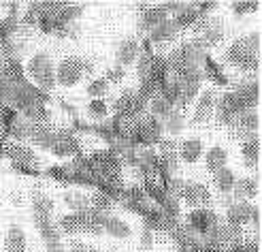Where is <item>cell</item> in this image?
<instances>
[{
	"mask_svg": "<svg viewBox=\"0 0 262 252\" xmlns=\"http://www.w3.org/2000/svg\"><path fill=\"white\" fill-rule=\"evenodd\" d=\"M0 124H3V120H0Z\"/></svg>",
	"mask_w": 262,
	"mask_h": 252,
	"instance_id": "41",
	"label": "cell"
},
{
	"mask_svg": "<svg viewBox=\"0 0 262 252\" xmlns=\"http://www.w3.org/2000/svg\"><path fill=\"white\" fill-rule=\"evenodd\" d=\"M179 199L192 209H201L211 203V192L201 182H183Z\"/></svg>",
	"mask_w": 262,
	"mask_h": 252,
	"instance_id": "5",
	"label": "cell"
},
{
	"mask_svg": "<svg viewBox=\"0 0 262 252\" xmlns=\"http://www.w3.org/2000/svg\"><path fill=\"white\" fill-rule=\"evenodd\" d=\"M34 224H36V231L41 233L45 244L62 242V233L58 229V224L51 220V216H34Z\"/></svg>",
	"mask_w": 262,
	"mask_h": 252,
	"instance_id": "20",
	"label": "cell"
},
{
	"mask_svg": "<svg viewBox=\"0 0 262 252\" xmlns=\"http://www.w3.org/2000/svg\"><path fill=\"white\" fill-rule=\"evenodd\" d=\"M226 60L243 71H256L260 64V34L254 32L234 41L226 51Z\"/></svg>",
	"mask_w": 262,
	"mask_h": 252,
	"instance_id": "1",
	"label": "cell"
},
{
	"mask_svg": "<svg viewBox=\"0 0 262 252\" xmlns=\"http://www.w3.org/2000/svg\"><path fill=\"white\" fill-rule=\"evenodd\" d=\"M250 216H252V203H245V201L230 203L226 211V224L239 231L245 224H250Z\"/></svg>",
	"mask_w": 262,
	"mask_h": 252,
	"instance_id": "14",
	"label": "cell"
},
{
	"mask_svg": "<svg viewBox=\"0 0 262 252\" xmlns=\"http://www.w3.org/2000/svg\"><path fill=\"white\" fill-rule=\"evenodd\" d=\"M164 139V130H162V122L154 115H145L139 118L137 122V141L145 143V145H156Z\"/></svg>",
	"mask_w": 262,
	"mask_h": 252,
	"instance_id": "7",
	"label": "cell"
},
{
	"mask_svg": "<svg viewBox=\"0 0 262 252\" xmlns=\"http://www.w3.org/2000/svg\"><path fill=\"white\" fill-rule=\"evenodd\" d=\"M205 64H207V66H205V71H209L207 75L211 77L215 84H220V86H226V84H228V82H226V77L222 75V69L213 64V60H211V58H205Z\"/></svg>",
	"mask_w": 262,
	"mask_h": 252,
	"instance_id": "35",
	"label": "cell"
},
{
	"mask_svg": "<svg viewBox=\"0 0 262 252\" xmlns=\"http://www.w3.org/2000/svg\"><path fill=\"white\" fill-rule=\"evenodd\" d=\"M83 75H85L83 73V56H69L58 64L56 84H60L64 88H73L81 82Z\"/></svg>",
	"mask_w": 262,
	"mask_h": 252,
	"instance_id": "3",
	"label": "cell"
},
{
	"mask_svg": "<svg viewBox=\"0 0 262 252\" xmlns=\"http://www.w3.org/2000/svg\"><path fill=\"white\" fill-rule=\"evenodd\" d=\"M245 109L243 105L239 103V99L234 96V92H226V94H222L220 101L215 103V113L217 115V122L222 126H230L234 122V118L241 115Z\"/></svg>",
	"mask_w": 262,
	"mask_h": 252,
	"instance_id": "6",
	"label": "cell"
},
{
	"mask_svg": "<svg viewBox=\"0 0 262 252\" xmlns=\"http://www.w3.org/2000/svg\"><path fill=\"white\" fill-rule=\"evenodd\" d=\"M124 77H126V69H124V66H120V64L111 66V69L104 73V79H107L109 84H120Z\"/></svg>",
	"mask_w": 262,
	"mask_h": 252,
	"instance_id": "36",
	"label": "cell"
},
{
	"mask_svg": "<svg viewBox=\"0 0 262 252\" xmlns=\"http://www.w3.org/2000/svg\"><path fill=\"white\" fill-rule=\"evenodd\" d=\"M215 103H217L215 88H207L203 94L199 96V101H196L194 115H192V124L201 126V124H207L209 120H211L213 113H215Z\"/></svg>",
	"mask_w": 262,
	"mask_h": 252,
	"instance_id": "8",
	"label": "cell"
},
{
	"mask_svg": "<svg viewBox=\"0 0 262 252\" xmlns=\"http://www.w3.org/2000/svg\"><path fill=\"white\" fill-rule=\"evenodd\" d=\"M58 229H60V233H67V235H79V233H85V220H83V214L71 211V214L62 216L60 222H58Z\"/></svg>",
	"mask_w": 262,
	"mask_h": 252,
	"instance_id": "23",
	"label": "cell"
},
{
	"mask_svg": "<svg viewBox=\"0 0 262 252\" xmlns=\"http://www.w3.org/2000/svg\"><path fill=\"white\" fill-rule=\"evenodd\" d=\"M234 182H237V176H234V171L232 169H222V171H217V173L213 176V184H215V188L220 190V192H224V195H228V192H232V186H234Z\"/></svg>",
	"mask_w": 262,
	"mask_h": 252,
	"instance_id": "31",
	"label": "cell"
},
{
	"mask_svg": "<svg viewBox=\"0 0 262 252\" xmlns=\"http://www.w3.org/2000/svg\"><path fill=\"white\" fill-rule=\"evenodd\" d=\"M139 54H141V45H139V41H137L135 36H128V38H124L120 45H117V54H115V58H117V64L126 69V66H130L133 62H137Z\"/></svg>",
	"mask_w": 262,
	"mask_h": 252,
	"instance_id": "16",
	"label": "cell"
},
{
	"mask_svg": "<svg viewBox=\"0 0 262 252\" xmlns=\"http://www.w3.org/2000/svg\"><path fill=\"white\" fill-rule=\"evenodd\" d=\"M104 233H109L111 237H115V240H128L130 235H133V229H130V224L122 218L117 216H107V220H104Z\"/></svg>",
	"mask_w": 262,
	"mask_h": 252,
	"instance_id": "26",
	"label": "cell"
},
{
	"mask_svg": "<svg viewBox=\"0 0 262 252\" xmlns=\"http://www.w3.org/2000/svg\"><path fill=\"white\" fill-rule=\"evenodd\" d=\"M232 195H234V199H239V201L254 199L258 195V180H252V178L237 180L234 182V186H232Z\"/></svg>",
	"mask_w": 262,
	"mask_h": 252,
	"instance_id": "27",
	"label": "cell"
},
{
	"mask_svg": "<svg viewBox=\"0 0 262 252\" xmlns=\"http://www.w3.org/2000/svg\"><path fill=\"white\" fill-rule=\"evenodd\" d=\"M5 154H7L17 167H24V169H36V167H38V156L34 154V150H30L28 145H24V143H19V141H9V143H5Z\"/></svg>",
	"mask_w": 262,
	"mask_h": 252,
	"instance_id": "9",
	"label": "cell"
},
{
	"mask_svg": "<svg viewBox=\"0 0 262 252\" xmlns=\"http://www.w3.org/2000/svg\"><path fill=\"white\" fill-rule=\"evenodd\" d=\"M26 233L19 224H11L7 237H5V250L7 252H26Z\"/></svg>",
	"mask_w": 262,
	"mask_h": 252,
	"instance_id": "25",
	"label": "cell"
},
{
	"mask_svg": "<svg viewBox=\"0 0 262 252\" xmlns=\"http://www.w3.org/2000/svg\"><path fill=\"white\" fill-rule=\"evenodd\" d=\"M258 9V3L252 0H241V3H232V13L234 15H245V13H252Z\"/></svg>",
	"mask_w": 262,
	"mask_h": 252,
	"instance_id": "37",
	"label": "cell"
},
{
	"mask_svg": "<svg viewBox=\"0 0 262 252\" xmlns=\"http://www.w3.org/2000/svg\"><path fill=\"white\" fill-rule=\"evenodd\" d=\"M0 24H3V22H0Z\"/></svg>",
	"mask_w": 262,
	"mask_h": 252,
	"instance_id": "42",
	"label": "cell"
},
{
	"mask_svg": "<svg viewBox=\"0 0 262 252\" xmlns=\"http://www.w3.org/2000/svg\"><path fill=\"white\" fill-rule=\"evenodd\" d=\"M51 152L56 156H73L79 152V141H77L75 135L71 132H64V130H56V137H54V143H51Z\"/></svg>",
	"mask_w": 262,
	"mask_h": 252,
	"instance_id": "15",
	"label": "cell"
},
{
	"mask_svg": "<svg viewBox=\"0 0 262 252\" xmlns=\"http://www.w3.org/2000/svg\"><path fill=\"white\" fill-rule=\"evenodd\" d=\"M160 122H162V130L164 132H168L171 137H177L179 132L186 128V113H183L181 109H177V107H173L164 115V120H160Z\"/></svg>",
	"mask_w": 262,
	"mask_h": 252,
	"instance_id": "22",
	"label": "cell"
},
{
	"mask_svg": "<svg viewBox=\"0 0 262 252\" xmlns=\"http://www.w3.org/2000/svg\"><path fill=\"white\" fill-rule=\"evenodd\" d=\"M232 132L237 137H241L243 141L250 139L254 135H258V128H260V115L256 111H243L241 115L234 118V122L230 124Z\"/></svg>",
	"mask_w": 262,
	"mask_h": 252,
	"instance_id": "10",
	"label": "cell"
},
{
	"mask_svg": "<svg viewBox=\"0 0 262 252\" xmlns=\"http://www.w3.org/2000/svg\"><path fill=\"white\" fill-rule=\"evenodd\" d=\"M141 240H143V246H145V248H147V246L151 248V244H154V237H151V229H147V227L143 229V237H141Z\"/></svg>",
	"mask_w": 262,
	"mask_h": 252,
	"instance_id": "39",
	"label": "cell"
},
{
	"mask_svg": "<svg viewBox=\"0 0 262 252\" xmlns=\"http://www.w3.org/2000/svg\"><path fill=\"white\" fill-rule=\"evenodd\" d=\"M64 203H67L73 211H77V214L92 209L90 195H83L81 190H69V192H64Z\"/></svg>",
	"mask_w": 262,
	"mask_h": 252,
	"instance_id": "28",
	"label": "cell"
},
{
	"mask_svg": "<svg viewBox=\"0 0 262 252\" xmlns=\"http://www.w3.org/2000/svg\"><path fill=\"white\" fill-rule=\"evenodd\" d=\"M201 156H205V145L199 137H190V139H183L179 143V161L183 163H199Z\"/></svg>",
	"mask_w": 262,
	"mask_h": 252,
	"instance_id": "17",
	"label": "cell"
},
{
	"mask_svg": "<svg viewBox=\"0 0 262 252\" xmlns=\"http://www.w3.org/2000/svg\"><path fill=\"white\" fill-rule=\"evenodd\" d=\"M234 96L239 99V103L243 105L245 111H252L254 105H258L260 101V84L258 82H247V84H241L239 88H234Z\"/></svg>",
	"mask_w": 262,
	"mask_h": 252,
	"instance_id": "18",
	"label": "cell"
},
{
	"mask_svg": "<svg viewBox=\"0 0 262 252\" xmlns=\"http://www.w3.org/2000/svg\"><path fill=\"white\" fill-rule=\"evenodd\" d=\"M241 156H243V165L247 169H254L260 161V137L254 135L250 139H245L241 145Z\"/></svg>",
	"mask_w": 262,
	"mask_h": 252,
	"instance_id": "24",
	"label": "cell"
},
{
	"mask_svg": "<svg viewBox=\"0 0 262 252\" xmlns=\"http://www.w3.org/2000/svg\"><path fill=\"white\" fill-rule=\"evenodd\" d=\"M51 211H54V201H51V197L41 192V188H36L32 192V214L34 216H51Z\"/></svg>",
	"mask_w": 262,
	"mask_h": 252,
	"instance_id": "29",
	"label": "cell"
},
{
	"mask_svg": "<svg viewBox=\"0 0 262 252\" xmlns=\"http://www.w3.org/2000/svg\"><path fill=\"white\" fill-rule=\"evenodd\" d=\"M220 224V218L213 214L209 207H201V209H192L186 216V229L192 233H201V235H209Z\"/></svg>",
	"mask_w": 262,
	"mask_h": 252,
	"instance_id": "4",
	"label": "cell"
},
{
	"mask_svg": "<svg viewBox=\"0 0 262 252\" xmlns=\"http://www.w3.org/2000/svg\"><path fill=\"white\" fill-rule=\"evenodd\" d=\"M26 71H28V75L32 77V82L36 84L38 90H51L56 86V66L51 62V58L43 54V51H38V54L30 58Z\"/></svg>",
	"mask_w": 262,
	"mask_h": 252,
	"instance_id": "2",
	"label": "cell"
},
{
	"mask_svg": "<svg viewBox=\"0 0 262 252\" xmlns=\"http://www.w3.org/2000/svg\"><path fill=\"white\" fill-rule=\"evenodd\" d=\"M250 222L254 224V227H258V224H260V207H258V205H252V216H250Z\"/></svg>",
	"mask_w": 262,
	"mask_h": 252,
	"instance_id": "40",
	"label": "cell"
},
{
	"mask_svg": "<svg viewBox=\"0 0 262 252\" xmlns=\"http://www.w3.org/2000/svg\"><path fill=\"white\" fill-rule=\"evenodd\" d=\"M201 15H205V13L199 9V5H181L179 11L171 20L177 24L179 30H183V28H192V26L201 20Z\"/></svg>",
	"mask_w": 262,
	"mask_h": 252,
	"instance_id": "19",
	"label": "cell"
},
{
	"mask_svg": "<svg viewBox=\"0 0 262 252\" xmlns=\"http://www.w3.org/2000/svg\"><path fill=\"white\" fill-rule=\"evenodd\" d=\"M226 165H228V152L222 145H213L209 152H205V167L209 173L215 176L217 171L226 169Z\"/></svg>",
	"mask_w": 262,
	"mask_h": 252,
	"instance_id": "21",
	"label": "cell"
},
{
	"mask_svg": "<svg viewBox=\"0 0 262 252\" xmlns=\"http://www.w3.org/2000/svg\"><path fill=\"white\" fill-rule=\"evenodd\" d=\"M158 161H160V169L166 171V173H173V171H177V165H179V143L173 137L160 141Z\"/></svg>",
	"mask_w": 262,
	"mask_h": 252,
	"instance_id": "11",
	"label": "cell"
},
{
	"mask_svg": "<svg viewBox=\"0 0 262 252\" xmlns=\"http://www.w3.org/2000/svg\"><path fill=\"white\" fill-rule=\"evenodd\" d=\"M71 252H98L94 246H88V244H83V242H79V240H75L73 244H71Z\"/></svg>",
	"mask_w": 262,
	"mask_h": 252,
	"instance_id": "38",
	"label": "cell"
},
{
	"mask_svg": "<svg viewBox=\"0 0 262 252\" xmlns=\"http://www.w3.org/2000/svg\"><path fill=\"white\" fill-rule=\"evenodd\" d=\"M164 20H168V11L164 9V5H151V7H141V20H139V28L143 32H149L151 28H156L158 24H162Z\"/></svg>",
	"mask_w": 262,
	"mask_h": 252,
	"instance_id": "13",
	"label": "cell"
},
{
	"mask_svg": "<svg viewBox=\"0 0 262 252\" xmlns=\"http://www.w3.org/2000/svg\"><path fill=\"white\" fill-rule=\"evenodd\" d=\"M88 113H90V118H94V120H104L109 113V105L102 99H92V103L88 105Z\"/></svg>",
	"mask_w": 262,
	"mask_h": 252,
	"instance_id": "33",
	"label": "cell"
},
{
	"mask_svg": "<svg viewBox=\"0 0 262 252\" xmlns=\"http://www.w3.org/2000/svg\"><path fill=\"white\" fill-rule=\"evenodd\" d=\"M149 101H151V115H154V118H158V120H164V115L175 107V105L168 101L166 96H162L160 92H158V94H154Z\"/></svg>",
	"mask_w": 262,
	"mask_h": 252,
	"instance_id": "32",
	"label": "cell"
},
{
	"mask_svg": "<svg viewBox=\"0 0 262 252\" xmlns=\"http://www.w3.org/2000/svg\"><path fill=\"white\" fill-rule=\"evenodd\" d=\"M109 92V82L104 77H98V79H92L90 86H88V94L92 99H102L104 94Z\"/></svg>",
	"mask_w": 262,
	"mask_h": 252,
	"instance_id": "34",
	"label": "cell"
},
{
	"mask_svg": "<svg viewBox=\"0 0 262 252\" xmlns=\"http://www.w3.org/2000/svg\"><path fill=\"white\" fill-rule=\"evenodd\" d=\"M181 30L177 28V24L168 17V20H164L162 24H158L156 28H151L147 34V43L149 45H166V43H171V41H175L177 38V34H179Z\"/></svg>",
	"mask_w": 262,
	"mask_h": 252,
	"instance_id": "12",
	"label": "cell"
},
{
	"mask_svg": "<svg viewBox=\"0 0 262 252\" xmlns=\"http://www.w3.org/2000/svg\"><path fill=\"white\" fill-rule=\"evenodd\" d=\"M90 201H92V209L100 211V214H104V216H111L109 211L115 207V199L104 190H96L94 195H90Z\"/></svg>",
	"mask_w": 262,
	"mask_h": 252,
	"instance_id": "30",
	"label": "cell"
}]
</instances>
